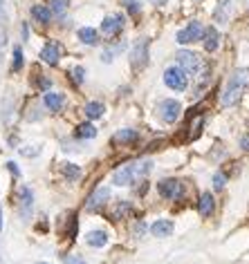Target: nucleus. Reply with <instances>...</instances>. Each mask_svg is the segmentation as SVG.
Returning <instances> with one entry per match:
<instances>
[{
    "mask_svg": "<svg viewBox=\"0 0 249 264\" xmlns=\"http://www.w3.org/2000/svg\"><path fill=\"white\" fill-rule=\"evenodd\" d=\"M122 2L128 7V9H130V14H137V11H139V7H137V0H122Z\"/></svg>",
    "mask_w": 249,
    "mask_h": 264,
    "instance_id": "2f4dec72",
    "label": "nucleus"
},
{
    "mask_svg": "<svg viewBox=\"0 0 249 264\" xmlns=\"http://www.w3.org/2000/svg\"><path fill=\"white\" fill-rule=\"evenodd\" d=\"M101 114H103V106H101L99 101H92V103L85 106V116L88 119H99Z\"/></svg>",
    "mask_w": 249,
    "mask_h": 264,
    "instance_id": "5701e85b",
    "label": "nucleus"
},
{
    "mask_svg": "<svg viewBox=\"0 0 249 264\" xmlns=\"http://www.w3.org/2000/svg\"><path fill=\"white\" fill-rule=\"evenodd\" d=\"M32 206H34V193L25 186V188H21V213H23V217H29Z\"/></svg>",
    "mask_w": 249,
    "mask_h": 264,
    "instance_id": "ddd939ff",
    "label": "nucleus"
},
{
    "mask_svg": "<svg viewBox=\"0 0 249 264\" xmlns=\"http://www.w3.org/2000/svg\"><path fill=\"white\" fill-rule=\"evenodd\" d=\"M150 233H153L155 238H166V235L173 233V222H169V220H157V222L150 226Z\"/></svg>",
    "mask_w": 249,
    "mask_h": 264,
    "instance_id": "2eb2a0df",
    "label": "nucleus"
},
{
    "mask_svg": "<svg viewBox=\"0 0 249 264\" xmlns=\"http://www.w3.org/2000/svg\"><path fill=\"white\" fill-rule=\"evenodd\" d=\"M88 244L90 246H95V248H101V246H106L108 244V235L103 231H92V233H88Z\"/></svg>",
    "mask_w": 249,
    "mask_h": 264,
    "instance_id": "a211bd4d",
    "label": "nucleus"
},
{
    "mask_svg": "<svg viewBox=\"0 0 249 264\" xmlns=\"http://www.w3.org/2000/svg\"><path fill=\"white\" fill-rule=\"evenodd\" d=\"M202 22H198V21H193V22H189V27L186 29H180L177 32V43L180 45H186V43H196V41H202Z\"/></svg>",
    "mask_w": 249,
    "mask_h": 264,
    "instance_id": "39448f33",
    "label": "nucleus"
},
{
    "mask_svg": "<svg viewBox=\"0 0 249 264\" xmlns=\"http://www.w3.org/2000/svg\"><path fill=\"white\" fill-rule=\"evenodd\" d=\"M23 67V49L21 47H14V63H11V69H21Z\"/></svg>",
    "mask_w": 249,
    "mask_h": 264,
    "instance_id": "cd10ccee",
    "label": "nucleus"
},
{
    "mask_svg": "<svg viewBox=\"0 0 249 264\" xmlns=\"http://www.w3.org/2000/svg\"><path fill=\"white\" fill-rule=\"evenodd\" d=\"M243 148H245V150H249V137H245V139H243Z\"/></svg>",
    "mask_w": 249,
    "mask_h": 264,
    "instance_id": "c9c22d12",
    "label": "nucleus"
},
{
    "mask_svg": "<svg viewBox=\"0 0 249 264\" xmlns=\"http://www.w3.org/2000/svg\"><path fill=\"white\" fill-rule=\"evenodd\" d=\"M32 16L36 18L38 22H50V18H52V11H50V7H45V5H34L32 7Z\"/></svg>",
    "mask_w": 249,
    "mask_h": 264,
    "instance_id": "6ab92c4d",
    "label": "nucleus"
},
{
    "mask_svg": "<svg viewBox=\"0 0 249 264\" xmlns=\"http://www.w3.org/2000/svg\"><path fill=\"white\" fill-rule=\"evenodd\" d=\"M204 36H202V41H204V49L207 52H216L218 45H220V36H218V29L216 27H209V29H204Z\"/></svg>",
    "mask_w": 249,
    "mask_h": 264,
    "instance_id": "9b49d317",
    "label": "nucleus"
},
{
    "mask_svg": "<svg viewBox=\"0 0 249 264\" xmlns=\"http://www.w3.org/2000/svg\"><path fill=\"white\" fill-rule=\"evenodd\" d=\"M135 139H137V132L128 130V128H126V130L117 132L115 137H112V141H115V143H130V141H135Z\"/></svg>",
    "mask_w": 249,
    "mask_h": 264,
    "instance_id": "aec40b11",
    "label": "nucleus"
},
{
    "mask_svg": "<svg viewBox=\"0 0 249 264\" xmlns=\"http://www.w3.org/2000/svg\"><path fill=\"white\" fill-rule=\"evenodd\" d=\"M79 38H81V43H85V45H95L97 43V32L92 29V27H81Z\"/></svg>",
    "mask_w": 249,
    "mask_h": 264,
    "instance_id": "4be33fe9",
    "label": "nucleus"
},
{
    "mask_svg": "<svg viewBox=\"0 0 249 264\" xmlns=\"http://www.w3.org/2000/svg\"><path fill=\"white\" fill-rule=\"evenodd\" d=\"M2 11H5V2L0 0V16H2Z\"/></svg>",
    "mask_w": 249,
    "mask_h": 264,
    "instance_id": "e433bc0d",
    "label": "nucleus"
},
{
    "mask_svg": "<svg viewBox=\"0 0 249 264\" xmlns=\"http://www.w3.org/2000/svg\"><path fill=\"white\" fill-rule=\"evenodd\" d=\"M83 74H85V69H83V67H75V69H72V79H75V83H76V85L83 83Z\"/></svg>",
    "mask_w": 249,
    "mask_h": 264,
    "instance_id": "7c9ffc66",
    "label": "nucleus"
},
{
    "mask_svg": "<svg viewBox=\"0 0 249 264\" xmlns=\"http://www.w3.org/2000/svg\"><path fill=\"white\" fill-rule=\"evenodd\" d=\"M122 27H124V16H108L103 21V25H101V29H103V34L112 36V34L122 32Z\"/></svg>",
    "mask_w": 249,
    "mask_h": 264,
    "instance_id": "f8f14e48",
    "label": "nucleus"
},
{
    "mask_svg": "<svg viewBox=\"0 0 249 264\" xmlns=\"http://www.w3.org/2000/svg\"><path fill=\"white\" fill-rule=\"evenodd\" d=\"M63 175L68 177V179H79L81 177V168L79 166H75V164H63Z\"/></svg>",
    "mask_w": 249,
    "mask_h": 264,
    "instance_id": "393cba45",
    "label": "nucleus"
},
{
    "mask_svg": "<svg viewBox=\"0 0 249 264\" xmlns=\"http://www.w3.org/2000/svg\"><path fill=\"white\" fill-rule=\"evenodd\" d=\"M247 83H249V69H238V72H233L229 83H227V88H224V92H223V99H220L223 101V106L229 108V106H233V103H238V99L245 92Z\"/></svg>",
    "mask_w": 249,
    "mask_h": 264,
    "instance_id": "f257e3e1",
    "label": "nucleus"
},
{
    "mask_svg": "<svg viewBox=\"0 0 249 264\" xmlns=\"http://www.w3.org/2000/svg\"><path fill=\"white\" fill-rule=\"evenodd\" d=\"M202 121H204V119H202V114H198L196 119H193L191 121V126H189V141H193V139L198 137V134H200V128H202Z\"/></svg>",
    "mask_w": 249,
    "mask_h": 264,
    "instance_id": "b1692460",
    "label": "nucleus"
},
{
    "mask_svg": "<svg viewBox=\"0 0 249 264\" xmlns=\"http://www.w3.org/2000/svg\"><path fill=\"white\" fill-rule=\"evenodd\" d=\"M68 9V0H50V11L54 14H63Z\"/></svg>",
    "mask_w": 249,
    "mask_h": 264,
    "instance_id": "bb28decb",
    "label": "nucleus"
},
{
    "mask_svg": "<svg viewBox=\"0 0 249 264\" xmlns=\"http://www.w3.org/2000/svg\"><path fill=\"white\" fill-rule=\"evenodd\" d=\"M157 190L159 195L166 197V199H180L184 195V184L177 179H162L157 184Z\"/></svg>",
    "mask_w": 249,
    "mask_h": 264,
    "instance_id": "7ed1b4c3",
    "label": "nucleus"
},
{
    "mask_svg": "<svg viewBox=\"0 0 249 264\" xmlns=\"http://www.w3.org/2000/svg\"><path fill=\"white\" fill-rule=\"evenodd\" d=\"M135 177H137V164H126L112 175V181H115V186H128L133 184Z\"/></svg>",
    "mask_w": 249,
    "mask_h": 264,
    "instance_id": "0eeeda50",
    "label": "nucleus"
},
{
    "mask_svg": "<svg viewBox=\"0 0 249 264\" xmlns=\"http://www.w3.org/2000/svg\"><path fill=\"white\" fill-rule=\"evenodd\" d=\"M122 49H124V45H117V47L115 49H106V52H103V54H101V58H103V61H106V63H110V61H112V56H115V54H119V52H122Z\"/></svg>",
    "mask_w": 249,
    "mask_h": 264,
    "instance_id": "c85d7f7f",
    "label": "nucleus"
},
{
    "mask_svg": "<svg viewBox=\"0 0 249 264\" xmlns=\"http://www.w3.org/2000/svg\"><path fill=\"white\" fill-rule=\"evenodd\" d=\"M231 11H233V0H220V5L216 9V21L227 22L229 16H231Z\"/></svg>",
    "mask_w": 249,
    "mask_h": 264,
    "instance_id": "dca6fc26",
    "label": "nucleus"
},
{
    "mask_svg": "<svg viewBox=\"0 0 249 264\" xmlns=\"http://www.w3.org/2000/svg\"><path fill=\"white\" fill-rule=\"evenodd\" d=\"M159 116H162V121L173 123L175 119L180 116V103H177V101H173V99L164 101V103L159 106Z\"/></svg>",
    "mask_w": 249,
    "mask_h": 264,
    "instance_id": "1a4fd4ad",
    "label": "nucleus"
},
{
    "mask_svg": "<svg viewBox=\"0 0 249 264\" xmlns=\"http://www.w3.org/2000/svg\"><path fill=\"white\" fill-rule=\"evenodd\" d=\"M7 168H9L11 175H18V168H16V164H14V161H9V164H7Z\"/></svg>",
    "mask_w": 249,
    "mask_h": 264,
    "instance_id": "f704fd0d",
    "label": "nucleus"
},
{
    "mask_svg": "<svg viewBox=\"0 0 249 264\" xmlns=\"http://www.w3.org/2000/svg\"><path fill=\"white\" fill-rule=\"evenodd\" d=\"M65 264H85V260L79 258V255H68V258H65Z\"/></svg>",
    "mask_w": 249,
    "mask_h": 264,
    "instance_id": "473e14b6",
    "label": "nucleus"
},
{
    "mask_svg": "<svg viewBox=\"0 0 249 264\" xmlns=\"http://www.w3.org/2000/svg\"><path fill=\"white\" fill-rule=\"evenodd\" d=\"M224 184H227V177H224L223 173H216L213 175V188H224Z\"/></svg>",
    "mask_w": 249,
    "mask_h": 264,
    "instance_id": "c756f323",
    "label": "nucleus"
},
{
    "mask_svg": "<svg viewBox=\"0 0 249 264\" xmlns=\"http://www.w3.org/2000/svg\"><path fill=\"white\" fill-rule=\"evenodd\" d=\"M177 63H180V67L184 69L186 74L189 72H198L200 69V56H198L196 52H189V49H182V52H177Z\"/></svg>",
    "mask_w": 249,
    "mask_h": 264,
    "instance_id": "423d86ee",
    "label": "nucleus"
},
{
    "mask_svg": "<svg viewBox=\"0 0 249 264\" xmlns=\"http://www.w3.org/2000/svg\"><path fill=\"white\" fill-rule=\"evenodd\" d=\"M41 264H45V262H41Z\"/></svg>",
    "mask_w": 249,
    "mask_h": 264,
    "instance_id": "ea45409f",
    "label": "nucleus"
},
{
    "mask_svg": "<svg viewBox=\"0 0 249 264\" xmlns=\"http://www.w3.org/2000/svg\"><path fill=\"white\" fill-rule=\"evenodd\" d=\"M155 5H166V0H153Z\"/></svg>",
    "mask_w": 249,
    "mask_h": 264,
    "instance_id": "4c0bfd02",
    "label": "nucleus"
},
{
    "mask_svg": "<svg viewBox=\"0 0 249 264\" xmlns=\"http://www.w3.org/2000/svg\"><path fill=\"white\" fill-rule=\"evenodd\" d=\"M108 197H110V188L101 186V188H97L95 193L88 197V204H85V208H88V211H99V208L106 204Z\"/></svg>",
    "mask_w": 249,
    "mask_h": 264,
    "instance_id": "6e6552de",
    "label": "nucleus"
},
{
    "mask_svg": "<svg viewBox=\"0 0 249 264\" xmlns=\"http://www.w3.org/2000/svg\"><path fill=\"white\" fill-rule=\"evenodd\" d=\"M126 213H130V204H128V201H119L115 213H112V220H119V217H124Z\"/></svg>",
    "mask_w": 249,
    "mask_h": 264,
    "instance_id": "a878e982",
    "label": "nucleus"
},
{
    "mask_svg": "<svg viewBox=\"0 0 249 264\" xmlns=\"http://www.w3.org/2000/svg\"><path fill=\"white\" fill-rule=\"evenodd\" d=\"M164 83L173 90H186L189 79H186V72L182 67H169L164 72Z\"/></svg>",
    "mask_w": 249,
    "mask_h": 264,
    "instance_id": "20e7f679",
    "label": "nucleus"
},
{
    "mask_svg": "<svg viewBox=\"0 0 249 264\" xmlns=\"http://www.w3.org/2000/svg\"><path fill=\"white\" fill-rule=\"evenodd\" d=\"M0 220H2V211H0ZM0 228H2V222H0Z\"/></svg>",
    "mask_w": 249,
    "mask_h": 264,
    "instance_id": "58836bf2",
    "label": "nucleus"
},
{
    "mask_svg": "<svg viewBox=\"0 0 249 264\" xmlns=\"http://www.w3.org/2000/svg\"><path fill=\"white\" fill-rule=\"evenodd\" d=\"M41 58L48 65H56L58 58H61V47H58L56 43H48V45L41 49Z\"/></svg>",
    "mask_w": 249,
    "mask_h": 264,
    "instance_id": "9d476101",
    "label": "nucleus"
},
{
    "mask_svg": "<svg viewBox=\"0 0 249 264\" xmlns=\"http://www.w3.org/2000/svg\"><path fill=\"white\" fill-rule=\"evenodd\" d=\"M43 101H45V106H48L52 112H58L61 108H63V103H65L63 94H58V92H48V94L43 96Z\"/></svg>",
    "mask_w": 249,
    "mask_h": 264,
    "instance_id": "f3484780",
    "label": "nucleus"
},
{
    "mask_svg": "<svg viewBox=\"0 0 249 264\" xmlns=\"http://www.w3.org/2000/svg\"><path fill=\"white\" fill-rule=\"evenodd\" d=\"M21 153L25 154V157H34V154H38V150H36V148H32V150H29V148H23Z\"/></svg>",
    "mask_w": 249,
    "mask_h": 264,
    "instance_id": "72a5a7b5",
    "label": "nucleus"
},
{
    "mask_svg": "<svg viewBox=\"0 0 249 264\" xmlns=\"http://www.w3.org/2000/svg\"><path fill=\"white\" fill-rule=\"evenodd\" d=\"M146 63H149V41L146 38H137L133 49H130V65L135 69H142Z\"/></svg>",
    "mask_w": 249,
    "mask_h": 264,
    "instance_id": "f03ea898",
    "label": "nucleus"
},
{
    "mask_svg": "<svg viewBox=\"0 0 249 264\" xmlns=\"http://www.w3.org/2000/svg\"><path fill=\"white\" fill-rule=\"evenodd\" d=\"M76 137H79V139H92V137H97V128L92 126V123H81V126L76 128Z\"/></svg>",
    "mask_w": 249,
    "mask_h": 264,
    "instance_id": "412c9836",
    "label": "nucleus"
},
{
    "mask_svg": "<svg viewBox=\"0 0 249 264\" xmlns=\"http://www.w3.org/2000/svg\"><path fill=\"white\" fill-rule=\"evenodd\" d=\"M213 208H216L213 195H211V193H202L200 204H198V211H200V215H202V217H209V215L213 213Z\"/></svg>",
    "mask_w": 249,
    "mask_h": 264,
    "instance_id": "4468645a",
    "label": "nucleus"
}]
</instances>
